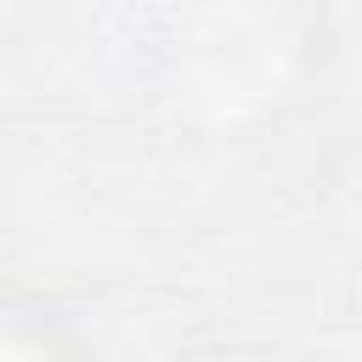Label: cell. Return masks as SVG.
Returning a JSON list of instances; mask_svg holds the SVG:
<instances>
[{
  "label": "cell",
  "instance_id": "obj_1",
  "mask_svg": "<svg viewBox=\"0 0 362 362\" xmlns=\"http://www.w3.org/2000/svg\"><path fill=\"white\" fill-rule=\"evenodd\" d=\"M0 362H40V356H28V351H17V345L0 339Z\"/></svg>",
  "mask_w": 362,
  "mask_h": 362
}]
</instances>
